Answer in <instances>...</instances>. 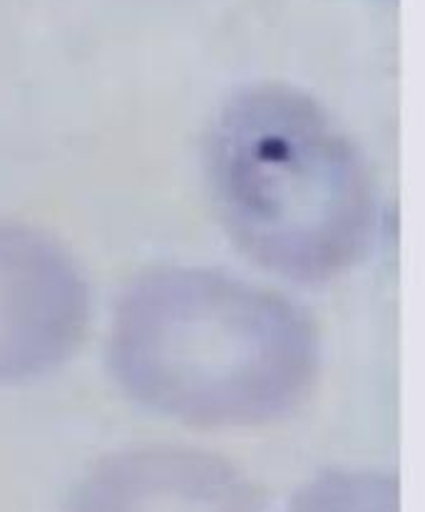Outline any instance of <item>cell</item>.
Wrapping results in <instances>:
<instances>
[{
    "label": "cell",
    "mask_w": 425,
    "mask_h": 512,
    "mask_svg": "<svg viewBox=\"0 0 425 512\" xmlns=\"http://www.w3.org/2000/svg\"><path fill=\"white\" fill-rule=\"evenodd\" d=\"M122 391L189 426L276 421L311 391L316 329L301 306L232 274L165 266L140 276L112 316Z\"/></svg>",
    "instance_id": "obj_1"
},
{
    "label": "cell",
    "mask_w": 425,
    "mask_h": 512,
    "mask_svg": "<svg viewBox=\"0 0 425 512\" xmlns=\"http://www.w3.org/2000/svg\"><path fill=\"white\" fill-rule=\"evenodd\" d=\"M207 177L229 237L284 279H336L376 237L366 162L339 122L291 85L229 97L209 132Z\"/></svg>",
    "instance_id": "obj_2"
},
{
    "label": "cell",
    "mask_w": 425,
    "mask_h": 512,
    "mask_svg": "<svg viewBox=\"0 0 425 512\" xmlns=\"http://www.w3.org/2000/svg\"><path fill=\"white\" fill-rule=\"evenodd\" d=\"M87 321L90 294L73 256L38 229L0 222V386L55 371Z\"/></svg>",
    "instance_id": "obj_3"
},
{
    "label": "cell",
    "mask_w": 425,
    "mask_h": 512,
    "mask_svg": "<svg viewBox=\"0 0 425 512\" xmlns=\"http://www.w3.org/2000/svg\"><path fill=\"white\" fill-rule=\"evenodd\" d=\"M70 512H256L242 475L189 448H142L97 465Z\"/></svg>",
    "instance_id": "obj_4"
},
{
    "label": "cell",
    "mask_w": 425,
    "mask_h": 512,
    "mask_svg": "<svg viewBox=\"0 0 425 512\" xmlns=\"http://www.w3.org/2000/svg\"><path fill=\"white\" fill-rule=\"evenodd\" d=\"M291 512H398L396 480L378 473H334L314 480Z\"/></svg>",
    "instance_id": "obj_5"
}]
</instances>
